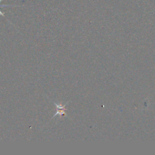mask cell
Masks as SVG:
<instances>
[{
	"mask_svg": "<svg viewBox=\"0 0 155 155\" xmlns=\"http://www.w3.org/2000/svg\"><path fill=\"white\" fill-rule=\"evenodd\" d=\"M55 105H56V107L57 108V112L56 113V114L54 115L53 117H54L57 114H59L60 116H62L64 114H65L66 115V113L64 111V110H65V108L64 107H65V104L64 105V106H62L61 105H58L56 104V103H54Z\"/></svg>",
	"mask_w": 155,
	"mask_h": 155,
	"instance_id": "obj_1",
	"label": "cell"
},
{
	"mask_svg": "<svg viewBox=\"0 0 155 155\" xmlns=\"http://www.w3.org/2000/svg\"><path fill=\"white\" fill-rule=\"evenodd\" d=\"M1 1V0H0V2ZM16 5H0V7H6V6H15Z\"/></svg>",
	"mask_w": 155,
	"mask_h": 155,
	"instance_id": "obj_2",
	"label": "cell"
},
{
	"mask_svg": "<svg viewBox=\"0 0 155 155\" xmlns=\"http://www.w3.org/2000/svg\"><path fill=\"white\" fill-rule=\"evenodd\" d=\"M0 15H2L3 16H4V13H2L1 11H0Z\"/></svg>",
	"mask_w": 155,
	"mask_h": 155,
	"instance_id": "obj_3",
	"label": "cell"
}]
</instances>
